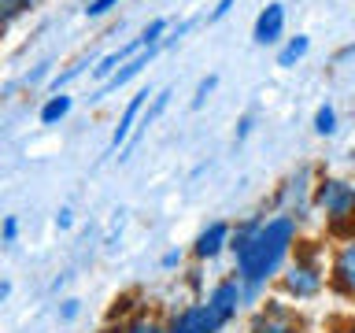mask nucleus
Segmentation results:
<instances>
[{"instance_id": "f257e3e1", "label": "nucleus", "mask_w": 355, "mask_h": 333, "mask_svg": "<svg viewBox=\"0 0 355 333\" xmlns=\"http://www.w3.org/2000/svg\"><path fill=\"white\" fill-rule=\"evenodd\" d=\"M296 237V219L293 215H277V219H252L237 226V233L230 237V248L237 255V282L244 289V296H255L266 285V278L277 274L288 244Z\"/></svg>"}, {"instance_id": "f03ea898", "label": "nucleus", "mask_w": 355, "mask_h": 333, "mask_svg": "<svg viewBox=\"0 0 355 333\" xmlns=\"http://www.w3.org/2000/svg\"><path fill=\"white\" fill-rule=\"evenodd\" d=\"M315 207L326 211L333 230L355 226V185L340 182V178H326V182L315 189Z\"/></svg>"}, {"instance_id": "7ed1b4c3", "label": "nucleus", "mask_w": 355, "mask_h": 333, "mask_svg": "<svg viewBox=\"0 0 355 333\" xmlns=\"http://www.w3.org/2000/svg\"><path fill=\"white\" fill-rule=\"evenodd\" d=\"M230 318H233V315H226L222 307H215L211 300H204V304L185 307L182 315H178L171 326H166V333H218Z\"/></svg>"}, {"instance_id": "20e7f679", "label": "nucleus", "mask_w": 355, "mask_h": 333, "mask_svg": "<svg viewBox=\"0 0 355 333\" xmlns=\"http://www.w3.org/2000/svg\"><path fill=\"white\" fill-rule=\"evenodd\" d=\"M159 52H166V44H155V49H144V52H137V56H133L130 63H122L119 71L107 78V82H100V85L93 89V96H89V104H100L104 96L119 93V89H126V85L133 82V78H141V74H144V71H148V67L155 63V56H159Z\"/></svg>"}, {"instance_id": "39448f33", "label": "nucleus", "mask_w": 355, "mask_h": 333, "mask_svg": "<svg viewBox=\"0 0 355 333\" xmlns=\"http://www.w3.org/2000/svg\"><path fill=\"white\" fill-rule=\"evenodd\" d=\"M155 93L148 85L144 89H137L130 100H126V108H122V115H119V122H115V130H111V141H107V152H119V144H126L130 137H133V126L141 122V115H144V108H148V100H152Z\"/></svg>"}, {"instance_id": "423d86ee", "label": "nucleus", "mask_w": 355, "mask_h": 333, "mask_svg": "<svg viewBox=\"0 0 355 333\" xmlns=\"http://www.w3.org/2000/svg\"><path fill=\"white\" fill-rule=\"evenodd\" d=\"M285 33V4H266L259 15H255V26H252V41L255 44H277Z\"/></svg>"}, {"instance_id": "0eeeda50", "label": "nucleus", "mask_w": 355, "mask_h": 333, "mask_svg": "<svg viewBox=\"0 0 355 333\" xmlns=\"http://www.w3.org/2000/svg\"><path fill=\"white\" fill-rule=\"evenodd\" d=\"M322 289V274L315 263H293L285 274V293L296 296V300H307V296H318Z\"/></svg>"}, {"instance_id": "6e6552de", "label": "nucleus", "mask_w": 355, "mask_h": 333, "mask_svg": "<svg viewBox=\"0 0 355 333\" xmlns=\"http://www.w3.org/2000/svg\"><path fill=\"white\" fill-rule=\"evenodd\" d=\"M252 333H296V315L285 304L270 300L252 322Z\"/></svg>"}, {"instance_id": "1a4fd4ad", "label": "nucleus", "mask_w": 355, "mask_h": 333, "mask_svg": "<svg viewBox=\"0 0 355 333\" xmlns=\"http://www.w3.org/2000/svg\"><path fill=\"white\" fill-rule=\"evenodd\" d=\"M226 244H230V226H226V222H211V226L196 237L193 255H196V259H215Z\"/></svg>"}, {"instance_id": "9d476101", "label": "nucleus", "mask_w": 355, "mask_h": 333, "mask_svg": "<svg viewBox=\"0 0 355 333\" xmlns=\"http://www.w3.org/2000/svg\"><path fill=\"white\" fill-rule=\"evenodd\" d=\"M71 111H74V96L71 93H49L44 104L37 108V122L41 126H60Z\"/></svg>"}, {"instance_id": "9b49d317", "label": "nucleus", "mask_w": 355, "mask_h": 333, "mask_svg": "<svg viewBox=\"0 0 355 333\" xmlns=\"http://www.w3.org/2000/svg\"><path fill=\"white\" fill-rule=\"evenodd\" d=\"M307 182H311V171L307 166H300V171L285 182V189H282V200H285V207L288 211H307Z\"/></svg>"}, {"instance_id": "f8f14e48", "label": "nucleus", "mask_w": 355, "mask_h": 333, "mask_svg": "<svg viewBox=\"0 0 355 333\" xmlns=\"http://www.w3.org/2000/svg\"><path fill=\"white\" fill-rule=\"evenodd\" d=\"M333 278H337V285L344 293L355 296V241H348L337 252V259H333Z\"/></svg>"}, {"instance_id": "ddd939ff", "label": "nucleus", "mask_w": 355, "mask_h": 333, "mask_svg": "<svg viewBox=\"0 0 355 333\" xmlns=\"http://www.w3.org/2000/svg\"><path fill=\"white\" fill-rule=\"evenodd\" d=\"M44 0H0V33H8L19 19H26L33 8H41Z\"/></svg>"}, {"instance_id": "4468645a", "label": "nucleus", "mask_w": 355, "mask_h": 333, "mask_svg": "<svg viewBox=\"0 0 355 333\" xmlns=\"http://www.w3.org/2000/svg\"><path fill=\"white\" fill-rule=\"evenodd\" d=\"M307 52H311V37H307V33H296V37H288L282 44V52H277V67H285V71H288V67H296Z\"/></svg>"}, {"instance_id": "2eb2a0df", "label": "nucleus", "mask_w": 355, "mask_h": 333, "mask_svg": "<svg viewBox=\"0 0 355 333\" xmlns=\"http://www.w3.org/2000/svg\"><path fill=\"white\" fill-rule=\"evenodd\" d=\"M171 96H174V89H159V93H155L152 100H148V108H144V115H141V133L148 130V126H155V122H159V115L166 111V104H171Z\"/></svg>"}, {"instance_id": "dca6fc26", "label": "nucleus", "mask_w": 355, "mask_h": 333, "mask_svg": "<svg viewBox=\"0 0 355 333\" xmlns=\"http://www.w3.org/2000/svg\"><path fill=\"white\" fill-rule=\"evenodd\" d=\"M315 133L318 137H333V133H337V108L333 104H322L315 111Z\"/></svg>"}, {"instance_id": "f3484780", "label": "nucleus", "mask_w": 355, "mask_h": 333, "mask_svg": "<svg viewBox=\"0 0 355 333\" xmlns=\"http://www.w3.org/2000/svg\"><path fill=\"white\" fill-rule=\"evenodd\" d=\"M218 89V74H207V78H200V85H196V93H193V111H200L211 100V93Z\"/></svg>"}, {"instance_id": "a211bd4d", "label": "nucleus", "mask_w": 355, "mask_h": 333, "mask_svg": "<svg viewBox=\"0 0 355 333\" xmlns=\"http://www.w3.org/2000/svg\"><path fill=\"white\" fill-rule=\"evenodd\" d=\"M52 60H41L37 67H30V74L22 78V85H41V82H52Z\"/></svg>"}, {"instance_id": "6ab92c4d", "label": "nucleus", "mask_w": 355, "mask_h": 333, "mask_svg": "<svg viewBox=\"0 0 355 333\" xmlns=\"http://www.w3.org/2000/svg\"><path fill=\"white\" fill-rule=\"evenodd\" d=\"M119 4H122V0H89V4H85V19H104Z\"/></svg>"}, {"instance_id": "aec40b11", "label": "nucleus", "mask_w": 355, "mask_h": 333, "mask_svg": "<svg viewBox=\"0 0 355 333\" xmlns=\"http://www.w3.org/2000/svg\"><path fill=\"white\" fill-rule=\"evenodd\" d=\"M122 333H166V330H159L152 318H137V322H130V326L122 330Z\"/></svg>"}, {"instance_id": "412c9836", "label": "nucleus", "mask_w": 355, "mask_h": 333, "mask_svg": "<svg viewBox=\"0 0 355 333\" xmlns=\"http://www.w3.org/2000/svg\"><path fill=\"white\" fill-rule=\"evenodd\" d=\"M233 4H237V0H218V4L207 11V22H222V19H226L230 11H233Z\"/></svg>"}, {"instance_id": "4be33fe9", "label": "nucleus", "mask_w": 355, "mask_h": 333, "mask_svg": "<svg viewBox=\"0 0 355 333\" xmlns=\"http://www.w3.org/2000/svg\"><path fill=\"white\" fill-rule=\"evenodd\" d=\"M0 237H4V244H15V237H19V219H15V215L4 219V226H0Z\"/></svg>"}, {"instance_id": "5701e85b", "label": "nucleus", "mask_w": 355, "mask_h": 333, "mask_svg": "<svg viewBox=\"0 0 355 333\" xmlns=\"http://www.w3.org/2000/svg\"><path fill=\"white\" fill-rule=\"evenodd\" d=\"M55 226H60V230H71V226H74V211H71V207H60V211H55Z\"/></svg>"}, {"instance_id": "b1692460", "label": "nucleus", "mask_w": 355, "mask_h": 333, "mask_svg": "<svg viewBox=\"0 0 355 333\" xmlns=\"http://www.w3.org/2000/svg\"><path fill=\"white\" fill-rule=\"evenodd\" d=\"M252 126H255V115L248 111V115H241V122H237V141H244L252 133Z\"/></svg>"}, {"instance_id": "393cba45", "label": "nucleus", "mask_w": 355, "mask_h": 333, "mask_svg": "<svg viewBox=\"0 0 355 333\" xmlns=\"http://www.w3.org/2000/svg\"><path fill=\"white\" fill-rule=\"evenodd\" d=\"M178 263H182V252H166L163 255V266H178Z\"/></svg>"}, {"instance_id": "a878e982", "label": "nucleus", "mask_w": 355, "mask_h": 333, "mask_svg": "<svg viewBox=\"0 0 355 333\" xmlns=\"http://www.w3.org/2000/svg\"><path fill=\"white\" fill-rule=\"evenodd\" d=\"M78 315V300H67L63 304V318H74Z\"/></svg>"}, {"instance_id": "bb28decb", "label": "nucleus", "mask_w": 355, "mask_h": 333, "mask_svg": "<svg viewBox=\"0 0 355 333\" xmlns=\"http://www.w3.org/2000/svg\"><path fill=\"white\" fill-rule=\"evenodd\" d=\"M8 296H11V282H4V278H0V304H4Z\"/></svg>"}, {"instance_id": "cd10ccee", "label": "nucleus", "mask_w": 355, "mask_h": 333, "mask_svg": "<svg viewBox=\"0 0 355 333\" xmlns=\"http://www.w3.org/2000/svg\"><path fill=\"white\" fill-rule=\"evenodd\" d=\"M348 56H355V44H348V49H340V52H337V60H348Z\"/></svg>"}]
</instances>
